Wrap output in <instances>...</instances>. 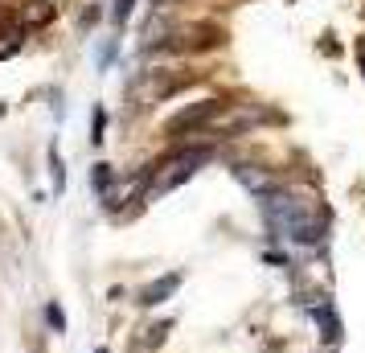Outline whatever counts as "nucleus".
Wrapping results in <instances>:
<instances>
[{"instance_id":"obj_1","label":"nucleus","mask_w":365,"mask_h":353,"mask_svg":"<svg viewBox=\"0 0 365 353\" xmlns=\"http://www.w3.org/2000/svg\"><path fill=\"white\" fill-rule=\"evenodd\" d=\"M263 205V218H267V230L275 238H287L296 247H316L324 238V218L312 202H304L287 189H271L267 198H259Z\"/></svg>"},{"instance_id":"obj_2","label":"nucleus","mask_w":365,"mask_h":353,"mask_svg":"<svg viewBox=\"0 0 365 353\" xmlns=\"http://www.w3.org/2000/svg\"><path fill=\"white\" fill-rule=\"evenodd\" d=\"M205 160H210V148L201 144V148H189V152H181V156L165 160V165H156V177H152V185H148V198H160V193H173L177 185H185Z\"/></svg>"},{"instance_id":"obj_3","label":"nucleus","mask_w":365,"mask_h":353,"mask_svg":"<svg viewBox=\"0 0 365 353\" xmlns=\"http://www.w3.org/2000/svg\"><path fill=\"white\" fill-rule=\"evenodd\" d=\"M217 111H222V99H201V103H193V107H185L181 116L168 119L165 132H168V135H181V132H189V128H201V123H210Z\"/></svg>"},{"instance_id":"obj_4","label":"nucleus","mask_w":365,"mask_h":353,"mask_svg":"<svg viewBox=\"0 0 365 353\" xmlns=\"http://www.w3.org/2000/svg\"><path fill=\"white\" fill-rule=\"evenodd\" d=\"M234 177H238V181H242V185H247L250 193H255V198H267L271 189H279L259 165H234Z\"/></svg>"},{"instance_id":"obj_5","label":"nucleus","mask_w":365,"mask_h":353,"mask_svg":"<svg viewBox=\"0 0 365 353\" xmlns=\"http://www.w3.org/2000/svg\"><path fill=\"white\" fill-rule=\"evenodd\" d=\"M177 287H181V275L173 271V275H165V280H156V284L144 287V292H140V304H144V308H156V304H165Z\"/></svg>"},{"instance_id":"obj_6","label":"nucleus","mask_w":365,"mask_h":353,"mask_svg":"<svg viewBox=\"0 0 365 353\" xmlns=\"http://www.w3.org/2000/svg\"><path fill=\"white\" fill-rule=\"evenodd\" d=\"M312 317H316V324L324 329L320 337H329V341H336V337H341V324H336V317H332V304H329V300H324V304H316V308H312Z\"/></svg>"},{"instance_id":"obj_7","label":"nucleus","mask_w":365,"mask_h":353,"mask_svg":"<svg viewBox=\"0 0 365 353\" xmlns=\"http://www.w3.org/2000/svg\"><path fill=\"white\" fill-rule=\"evenodd\" d=\"M91 189L111 205V165H95V168H91Z\"/></svg>"},{"instance_id":"obj_8","label":"nucleus","mask_w":365,"mask_h":353,"mask_svg":"<svg viewBox=\"0 0 365 353\" xmlns=\"http://www.w3.org/2000/svg\"><path fill=\"white\" fill-rule=\"evenodd\" d=\"M46 320H50V329H58V333H66V312H62L58 304H46Z\"/></svg>"},{"instance_id":"obj_9","label":"nucleus","mask_w":365,"mask_h":353,"mask_svg":"<svg viewBox=\"0 0 365 353\" xmlns=\"http://www.w3.org/2000/svg\"><path fill=\"white\" fill-rule=\"evenodd\" d=\"M50 168H53V185L62 189L66 185V168H62V160H58V148H50Z\"/></svg>"},{"instance_id":"obj_10","label":"nucleus","mask_w":365,"mask_h":353,"mask_svg":"<svg viewBox=\"0 0 365 353\" xmlns=\"http://www.w3.org/2000/svg\"><path fill=\"white\" fill-rule=\"evenodd\" d=\"M132 4H135V0H115V9H111V17H115V25H123V21L132 17Z\"/></svg>"},{"instance_id":"obj_11","label":"nucleus","mask_w":365,"mask_h":353,"mask_svg":"<svg viewBox=\"0 0 365 353\" xmlns=\"http://www.w3.org/2000/svg\"><path fill=\"white\" fill-rule=\"evenodd\" d=\"M91 140H95V144L103 140V111H95V119H91Z\"/></svg>"},{"instance_id":"obj_12","label":"nucleus","mask_w":365,"mask_h":353,"mask_svg":"<svg viewBox=\"0 0 365 353\" xmlns=\"http://www.w3.org/2000/svg\"><path fill=\"white\" fill-rule=\"evenodd\" d=\"M156 4H173V0H156Z\"/></svg>"},{"instance_id":"obj_13","label":"nucleus","mask_w":365,"mask_h":353,"mask_svg":"<svg viewBox=\"0 0 365 353\" xmlns=\"http://www.w3.org/2000/svg\"><path fill=\"white\" fill-rule=\"evenodd\" d=\"M0 116H4V103H0Z\"/></svg>"},{"instance_id":"obj_14","label":"nucleus","mask_w":365,"mask_h":353,"mask_svg":"<svg viewBox=\"0 0 365 353\" xmlns=\"http://www.w3.org/2000/svg\"><path fill=\"white\" fill-rule=\"evenodd\" d=\"M95 353H107V349H95Z\"/></svg>"}]
</instances>
